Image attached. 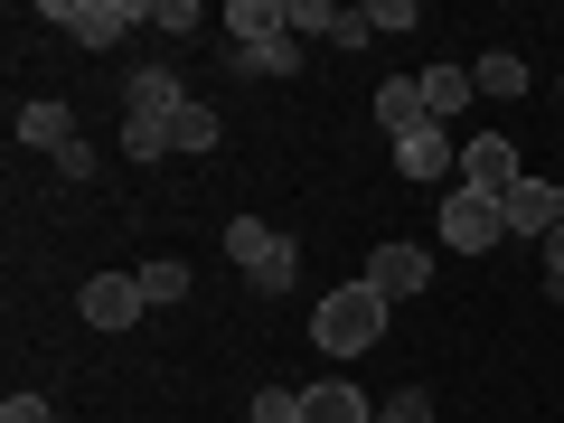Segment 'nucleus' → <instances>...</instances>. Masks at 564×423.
I'll return each mask as SVG.
<instances>
[{"instance_id": "nucleus-12", "label": "nucleus", "mask_w": 564, "mask_h": 423, "mask_svg": "<svg viewBox=\"0 0 564 423\" xmlns=\"http://www.w3.org/2000/svg\"><path fill=\"white\" fill-rule=\"evenodd\" d=\"M20 141H29V151H47V161H57L66 141H76V113H66L57 95H39V104H20Z\"/></svg>"}, {"instance_id": "nucleus-24", "label": "nucleus", "mask_w": 564, "mask_h": 423, "mask_svg": "<svg viewBox=\"0 0 564 423\" xmlns=\"http://www.w3.org/2000/svg\"><path fill=\"white\" fill-rule=\"evenodd\" d=\"M377 39V20H367V10H339V20H329V47H367Z\"/></svg>"}, {"instance_id": "nucleus-20", "label": "nucleus", "mask_w": 564, "mask_h": 423, "mask_svg": "<svg viewBox=\"0 0 564 423\" xmlns=\"http://www.w3.org/2000/svg\"><path fill=\"white\" fill-rule=\"evenodd\" d=\"M329 20H339L329 0H282V29H292V39H329Z\"/></svg>"}, {"instance_id": "nucleus-16", "label": "nucleus", "mask_w": 564, "mask_h": 423, "mask_svg": "<svg viewBox=\"0 0 564 423\" xmlns=\"http://www.w3.org/2000/svg\"><path fill=\"white\" fill-rule=\"evenodd\" d=\"M217 141H226V122H217V104H198V95H188L180 113H170V151H217Z\"/></svg>"}, {"instance_id": "nucleus-23", "label": "nucleus", "mask_w": 564, "mask_h": 423, "mask_svg": "<svg viewBox=\"0 0 564 423\" xmlns=\"http://www.w3.org/2000/svg\"><path fill=\"white\" fill-rule=\"evenodd\" d=\"M151 29H170V39H188V29H207V20H198V0H151Z\"/></svg>"}, {"instance_id": "nucleus-25", "label": "nucleus", "mask_w": 564, "mask_h": 423, "mask_svg": "<svg viewBox=\"0 0 564 423\" xmlns=\"http://www.w3.org/2000/svg\"><path fill=\"white\" fill-rule=\"evenodd\" d=\"M0 423H57V414H47V395H0Z\"/></svg>"}, {"instance_id": "nucleus-18", "label": "nucleus", "mask_w": 564, "mask_h": 423, "mask_svg": "<svg viewBox=\"0 0 564 423\" xmlns=\"http://www.w3.org/2000/svg\"><path fill=\"white\" fill-rule=\"evenodd\" d=\"M470 85H480V95H527V57H518V47H489V57L480 66H470Z\"/></svg>"}, {"instance_id": "nucleus-13", "label": "nucleus", "mask_w": 564, "mask_h": 423, "mask_svg": "<svg viewBox=\"0 0 564 423\" xmlns=\"http://www.w3.org/2000/svg\"><path fill=\"white\" fill-rule=\"evenodd\" d=\"M302 414H311V423H377V404H367L348 377H321V386L302 395Z\"/></svg>"}, {"instance_id": "nucleus-1", "label": "nucleus", "mask_w": 564, "mask_h": 423, "mask_svg": "<svg viewBox=\"0 0 564 423\" xmlns=\"http://www.w3.org/2000/svg\"><path fill=\"white\" fill-rule=\"evenodd\" d=\"M180 76L170 66H132V85H122V151L132 161H161L170 151V113H180Z\"/></svg>"}, {"instance_id": "nucleus-11", "label": "nucleus", "mask_w": 564, "mask_h": 423, "mask_svg": "<svg viewBox=\"0 0 564 423\" xmlns=\"http://www.w3.org/2000/svg\"><path fill=\"white\" fill-rule=\"evenodd\" d=\"M377 122H386V141H414L423 122H433V113H423V85L414 76H386L377 85Z\"/></svg>"}, {"instance_id": "nucleus-17", "label": "nucleus", "mask_w": 564, "mask_h": 423, "mask_svg": "<svg viewBox=\"0 0 564 423\" xmlns=\"http://www.w3.org/2000/svg\"><path fill=\"white\" fill-rule=\"evenodd\" d=\"M141 302H151V311H170V302H188V263L180 254H151V263H141Z\"/></svg>"}, {"instance_id": "nucleus-2", "label": "nucleus", "mask_w": 564, "mask_h": 423, "mask_svg": "<svg viewBox=\"0 0 564 423\" xmlns=\"http://www.w3.org/2000/svg\"><path fill=\"white\" fill-rule=\"evenodd\" d=\"M386 292H367V282H348V292H321V311H311V339L329 348V358H367V348L386 339Z\"/></svg>"}, {"instance_id": "nucleus-5", "label": "nucleus", "mask_w": 564, "mask_h": 423, "mask_svg": "<svg viewBox=\"0 0 564 423\" xmlns=\"http://www.w3.org/2000/svg\"><path fill=\"white\" fill-rule=\"evenodd\" d=\"M518 180H527V170H518V141H508V132H470L462 141V188H470V198H508Z\"/></svg>"}, {"instance_id": "nucleus-3", "label": "nucleus", "mask_w": 564, "mask_h": 423, "mask_svg": "<svg viewBox=\"0 0 564 423\" xmlns=\"http://www.w3.org/2000/svg\"><path fill=\"white\" fill-rule=\"evenodd\" d=\"M226 254H236V273L254 282V292H292V273H302V263H292L302 245L273 236L263 217H236V226H226Z\"/></svg>"}, {"instance_id": "nucleus-26", "label": "nucleus", "mask_w": 564, "mask_h": 423, "mask_svg": "<svg viewBox=\"0 0 564 423\" xmlns=\"http://www.w3.org/2000/svg\"><path fill=\"white\" fill-rule=\"evenodd\" d=\"M555 311H564V282H555Z\"/></svg>"}, {"instance_id": "nucleus-10", "label": "nucleus", "mask_w": 564, "mask_h": 423, "mask_svg": "<svg viewBox=\"0 0 564 423\" xmlns=\"http://www.w3.org/2000/svg\"><path fill=\"white\" fill-rule=\"evenodd\" d=\"M395 170H404V180H462V141H452V122H423L414 141H395Z\"/></svg>"}, {"instance_id": "nucleus-7", "label": "nucleus", "mask_w": 564, "mask_h": 423, "mask_svg": "<svg viewBox=\"0 0 564 423\" xmlns=\"http://www.w3.org/2000/svg\"><path fill=\"white\" fill-rule=\"evenodd\" d=\"M367 292H386V302H414V292H423V282H433V254H423V245H377V254H367Z\"/></svg>"}, {"instance_id": "nucleus-14", "label": "nucleus", "mask_w": 564, "mask_h": 423, "mask_svg": "<svg viewBox=\"0 0 564 423\" xmlns=\"http://www.w3.org/2000/svg\"><path fill=\"white\" fill-rule=\"evenodd\" d=\"M414 85H423V113H433V122H452L470 104V66H423Z\"/></svg>"}, {"instance_id": "nucleus-27", "label": "nucleus", "mask_w": 564, "mask_h": 423, "mask_svg": "<svg viewBox=\"0 0 564 423\" xmlns=\"http://www.w3.org/2000/svg\"><path fill=\"white\" fill-rule=\"evenodd\" d=\"M555 95H564V76H555Z\"/></svg>"}, {"instance_id": "nucleus-8", "label": "nucleus", "mask_w": 564, "mask_h": 423, "mask_svg": "<svg viewBox=\"0 0 564 423\" xmlns=\"http://www.w3.org/2000/svg\"><path fill=\"white\" fill-rule=\"evenodd\" d=\"M499 217H508V236H555V226H564V188L555 180H518V188H508V198H499Z\"/></svg>"}, {"instance_id": "nucleus-15", "label": "nucleus", "mask_w": 564, "mask_h": 423, "mask_svg": "<svg viewBox=\"0 0 564 423\" xmlns=\"http://www.w3.org/2000/svg\"><path fill=\"white\" fill-rule=\"evenodd\" d=\"M292 66H302V39H292V29H273V39L236 47V76H292Z\"/></svg>"}, {"instance_id": "nucleus-9", "label": "nucleus", "mask_w": 564, "mask_h": 423, "mask_svg": "<svg viewBox=\"0 0 564 423\" xmlns=\"http://www.w3.org/2000/svg\"><path fill=\"white\" fill-rule=\"evenodd\" d=\"M76 311H85V329H132L151 302H141V282H132V273H95Z\"/></svg>"}, {"instance_id": "nucleus-21", "label": "nucleus", "mask_w": 564, "mask_h": 423, "mask_svg": "<svg viewBox=\"0 0 564 423\" xmlns=\"http://www.w3.org/2000/svg\"><path fill=\"white\" fill-rule=\"evenodd\" d=\"M245 414H254V423H311V414H302V395H292V386H263V395L245 404Z\"/></svg>"}, {"instance_id": "nucleus-6", "label": "nucleus", "mask_w": 564, "mask_h": 423, "mask_svg": "<svg viewBox=\"0 0 564 423\" xmlns=\"http://www.w3.org/2000/svg\"><path fill=\"white\" fill-rule=\"evenodd\" d=\"M443 245H462V254H489V245H508L499 198H470V188H452V198H443Z\"/></svg>"}, {"instance_id": "nucleus-4", "label": "nucleus", "mask_w": 564, "mask_h": 423, "mask_svg": "<svg viewBox=\"0 0 564 423\" xmlns=\"http://www.w3.org/2000/svg\"><path fill=\"white\" fill-rule=\"evenodd\" d=\"M39 20H47V29H66L76 47H113L122 29L151 20V0H39Z\"/></svg>"}, {"instance_id": "nucleus-22", "label": "nucleus", "mask_w": 564, "mask_h": 423, "mask_svg": "<svg viewBox=\"0 0 564 423\" xmlns=\"http://www.w3.org/2000/svg\"><path fill=\"white\" fill-rule=\"evenodd\" d=\"M367 20H377V39H404V29H423L414 0H367Z\"/></svg>"}, {"instance_id": "nucleus-19", "label": "nucleus", "mask_w": 564, "mask_h": 423, "mask_svg": "<svg viewBox=\"0 0 564 423\" xmlns=\"http://www.w3.org/2000/svg\"><path fill=\"white\" fill-rule=\"evenodd\" d=\"M226 29H236V47L273 39V29H282V0H236V10H226Z\"/></svg>"}]
</instances>
